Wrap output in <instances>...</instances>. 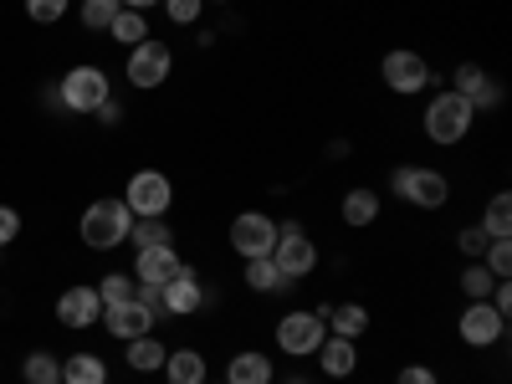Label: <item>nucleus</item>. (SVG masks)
<instances>
[{
	"instance_id": "25",
	"label": "nucleus",
	"mask_w": 512,
	"mask_h": 384,
	"mask_svg": "<svg viewBox=\"0 0 512 384\" xmlns=\"http://www.w3.org/2000/svg\"><path fill=\"white\" fill-rule=\"evenodd\" d=\"M482 231H487L492 241H507V236H512V200H507V190H497V195L487 200V210H482Z\"/></svg>"
},
{
	"instance_id": "42",
	"label": "nucleus",
	"mask_w": 512,
	"mask_h": 384,
	"mask_svg": "<svg viewBox=\"0 0 512 384\" xmlns=\"http://www.w3.org/2000/svg\"><path fill=\"white\" fill-rule=\"evenodd\" d=\"M205 384H210V379H205Z\"/></svg>"
},
{
	"instance_id": "32",
	"label": "nucleus",
	"mask_w": 512,
	"mask_h": 384,
	"mask_svg": "<svg viewBox=\"0 0 512 384\" xmlns=\"http://www.w3.org/2000/svg\"><path fill=\"white\" fill-rule=\"evenodd\" d=\"M26 379H31V384H57V379H62V359L31 354V359H26Z\"/></svg>"
},
{
	"instance_id": "24",
	"label": "nucleus",
	"mask_w": 512,
	"mask_h": 384,
	"mask_svg": "<svg viewBox=\"0 0 512 384\" xmlns=\"http://www.w3.org/2000/svg\"><path fill=\"white\" fill-rule=\"evenodd\" d=\"M62 384H108V364L98 354H72L62 359Z\"/></svg>"
},
{
	"instance_id": "29",
	"label": "nucleus",
	"mask_w": 512,
	"mask_h": 384,
	"mask_svg": "<svg viewBox=\"0 0 512 384\" xmlns=\"http://www.w3.org/2000/svg\"><path fill=\"white\" fill-rule=\"evenodd\" d=\"M118 0H82V26L88 31H108L113 21H118Z\"/></svg>"
},
{
	"instance_id": "21",
	"label": "nucleus",
	"mask_w": 512,
	"mask_h": 384,
	"mask_svg": "<svg viewBox=\"0 0 512 384\" xmlns=\"http://www.w3.org/2000/svg\"><path fill=\"white\" fill-rule=\"evenodd\" d=\"M246 287L251 292H287L292 277L272 262V256H251V262H246Z\"/></svg>"
},
{
	"instance_id": "14",
	"label": "nucleus",
	"mask_w": 512,
	"mask_h": 384,
	"mask_svg": "<svg viewBox=\"0 0 512 384\" xmlns=\"http://www.w3.org/2000/svg\"><path fill=\"white\" fill-rule=\"evenodd\" d=\"M451 93H461V98L472 103L477 113H482V108H497V103H502V88H497V77H492V72H482L477 62H461V67H456V88H451Z\"/></svg>"
},
{
	"instance_id": "1",
	"label": "nucleus",
	"mask_w": 512,
	"mask_h": 384,
	"mask_svg": "<svg viewBox=\"0 0 512 384\" xmlns=\"http://www.w3.org/2000/svg\"><path fill=\"white\" fill-rule=\"evenodd\" d=\"M472 123H477V108L466 103L461 93H436L431 103H425V113H420L425 139L441 144V149H456L466 134H472Z\"/></svg>"
},
{
	"instance_id": "5",
	"label": "nucleus",
	"mask_w": 512,
	"mask_h": 384,
	"mask_svg": "<svg viewBox=\"0 0 512 384\" xmlns=\"http://www.w3.org/2000/svg\"><path fill=\"white\" fill-rule=\"evenodd\" d=\"M323 338H328V323H323V313L297 308V313L277 318V349H282V354H292V359H313Z\"/></svg>"
},
{
	"instance_id": "9",
	"label": "nucleus",
	"mask_w": 512,
	"mask_h": 384,
	"mask_svg": "<svg viewBox=\"0 0 512 384\" xmlns=\"http://www.w3.org/2000/svg\"><path fill=\"white\" fill-rule=\"evenodd\" d=\"M128 82H134V88H159V82H169V72H175V52L164 47V41H139L134 52H128Z\"/></svg>"
},
{
	"instance_id": "4",
	"label": "nucleus",
	"mask_w": 512,
	"mask_h": 384,
	"mask_svg": "<svg viewBox=\"0 0 512 384\" xmlns=\"http://www.w3.org/2000/svg\"><path fill=\"white\" fill-rule=\"evenodd\" d=\"M123 205L134 210V221H164L169 205H175V185H169V175H159V169H139L123 190Z\"/></svg>"
},
{
	"instance_id": "10",
	"label": "nucleus",
	"mask_w": 512,
	"mask_h": 384,
	"mask_svg": "<svg viewBox=\"0 0 512 384\" xmlns=\"http://www.w3.org/2000/svg\"><path fill=\"white\" fill-rule=\"evenodd\" d=\"M231 246H236V256H272V246H277V221L272 216H262V210H241V216L231 221Z\"/></svg>"
},
{
	"instance_id": "38",
	"label": "nucleus",
	"mask_w": 512,
	"mask_h": 384,
	"mask_svg": "<svg viewBox=\"0 0 512 384\" xmlns=\"http://www.w3.org/2000/svg\"><path fill=\"white\" fill-rule=\"evenodd\" d=\"M118 113H123V108H118V103H113V98H108V103H103V108H98V118H103V123H118Z\"/></svg>"
},
{
	"instance_id": "22",
	"label": "nucleus",
	"mask_w": 512,
	"mask_h": 384,
	"mask_svg": "<svg viewBox=\"0 0 512 384\" xmlns=\"http://www.w3.org/2000/svg\"><path fill=\"white\" fill-rule=\"evenodd\" d=\"M164 359H169V349L159 344L154 333L128 338V369H134V374H154V369H164Z\"/></svg>"
},
{
	"instance_id": "41",
	"label": "nucleus",
	"mask_w": 512,
	"mask_h": 384,
	"mask_svg": "<svg viewBox=\"0 0 512 384\" xmlns=\"http://www.w3.org/2000/svg\"><path fill=\"white\" fill-rule=\"evenodd\" d=\"M216 6H226V0H216Z\"/></svg>"
},
{
	"instance_id": "11",
	"label": "nucleus",
	"mask_w": 512,
	"mask_h": 384,
	"mask_svg": "<svg viewBox=\"0 0 512 384\" xmlns=\"http://www.w3.org/2000/svg\"><path fill=\"white\" fill-rule=\"evenodd\" d=\"M456 333H461V344H472V349H492L497 338L507 333V318H502L492 303H466Z\"/></svg>"
},
{
	"instance_id": "30",
	"label": "nucleus",
	"mask_w": 512,
	"mask_h": 384,
	"mask_svg": "<svg viewBox=\"0 0 512 384\" xmlns=\"http://www.w3.org/2000/svg\"><path fill=\"white\" fill-rule=\"evenodd\" d=\"M169 236H175V231H169L164 221H134V226H128V241H134V251H144V246H169Z\"/></svg>"
},
{
	"instance_id": "17",
	"label": "nucleus",
	"mask_w": 512,
	"mask_h": 384,
	"mask_svg": "<svg viewBox=\"0 0 512 384\" xmlns=\"http://www.w3.org/2000/svg\"><path fill=\"white\" fill-rule=\"evenodd\" d=\"M318 369H323L328 379H349V374L359 369V344H354V338L328 333L323 344H318Z\"/></svg>"
},
{
	"instance_id": "35",
	"label": "nucleus",
	"mask_w": 512,
	"mask_h": 384,
	"mask_svg": "<svg viewBox=\"0 0 512 384\" xmlns=\"http://www.w3.org/2000/svg\"><path fill=\"white\" fill-rule=\"evenodd\" d=\"M487 241H492V236H487L482 226H466V231L456 236V246H461V256H472V262H482V251H487Z\"/></svg>"
},
{
	"instance_id": "8",
	"label": "nucleus",
	"mask_w": 512,
	"mask_h": 384,
	"mask_svg": "<svg viewBox=\"0 0 512 384\" xmlns=\"http://www.w3.org/2000/svg\"><path fill=\"white\" fill-rule=\"evenodd\" d=\"M272 262L297 282V277H308V272L318 267V246L308 241V231L297 226V221H282V226H277V246H272Z\"/></svg>"
},
{
	"instance_id": "26",
	"label": "nucleus",
	"mask_w": 512,
	"mask_h": 384,
	"mask_svg": "<svg viewBox=\"0 0 512 384\" xmlns=\"http://www.w3.org/2000/svg\"><path fill=\"white\" fill-rule=\"evenodd\" d=\"M108 31H113V41H123V47H139V41H149L144 11H118V21H113Z\"/></svg>"
},
{
	"instance_id": "40",
	"label": "nucleus",
	"mask_w": 512,
	"mask_h": 384,
	"mask_svg": "<svg viewBox=\"0 0 512 384\" xmlns=\"http://www.w3.org/2000/svg\"><path fill=\"white\" fill-rule=\"evenodd\" d=\"M292 384H308V379H292Z\"/></svg>"
},
{
	"instance_id": "28",
	"label": "nucleus",
	"mask_w": 512,
	"mask_h": 384,
	"mask_svg": "<svg viewBox=\"0 0 512 384\" xmlns=\"http://www.w3.org/2000/svg\"><path fill=\"white\" fill-rule=\"evenodd\" d=\"M139 292V282L134 277H123V272H108L103 282H98V303L103 308H118V303H128V297Z\"/></svg>"
},
{
	"instance_id": "16",
	"label": "nucleus",
	"mask_w": 512,
	"mask_h": 384,
	"mask_svg": "<svg viewBox=\"0 0 512 384\" xmlns=\"http://www.w3.org/2000/svg\"><path fill=\"white\" fill-rule=\"evenodd\" d=\"M57 318H62L67 328H88V323H98V318H103L98 287H67V292L57 297Z\"/></svg>"
},
{
	"instance_id": "43",
	"label": "nucleus",
	"mask_w": 512,
	"mask_h": 384,
	"mask_svg": "<svg viewBox=\"0 0 512 384\" xmlns=\"http://www.w3.org/2000/svg\"><path fill=\"white\" fill-rule=\"evenodd\" d=\"M57 384H62V379H57Z\"/></svg>"
},
{
	"instance_id": "2",
	"label": "nucleus",
	"mask_w": 512,
	"mask_h": 384,
	"mask_svg": "<svg viewBox=\"0 0 512 384\" xmlns=\"http://www.w3.org/2000/svg\"><path fill=\"white\" fill-rule=\"evenodd\" d=\"M128 226H134V210H128L123 200H93L88 210H82V241H88L93 251H113L128 241Z\"/></svg>"
},
{
	"instance_id": "27",
	"label": "nucleus",
	"mask_w": 512,
	"mask_h": 384,
	"mask_svg": "<svg viewBox=\"0 0 512 384\" xmlns=\"http://www.w3.org/2000/svg\"><path fill=\"white\" fill-rule=\"evenodd\" d=\"M492 287H497V277H492L482 262H472V267L461 272V292H466V303H487Z\"/></svg>"
},
{
	"instance_id": "6",
	"label": "nucleus",
	"mask_w": 512,
	"mask_h": 384,
	"mask_svg": "<svg viewBox=\"0 0 512 384\" xmlns=\"http://www.w3.org/2000/svg\"><path fill=\"white\" fill-rule=\"evenodd\" d=\"M379 77H384V88H390V93L410 98V93H425V88H431V77H436V72H431V62H425L420 52L400 47V52H384Z\"/></svg>"
},
{
	"instance_id": "7",
	"label": "nucleus",
	"mask_w": 512,
	"mask_h": 384,
	"mask_svg": "<svg viewBox=\"0 0 512 384\" xmlns=\"http://www.w3.org/2000/svg\"><path fill=\"white\" fill-rule=\"evenodd\" d=\"M57 98H62L72 113H98V108L113 98V88H108V72H103V67H72V72L62 77Z\"/></svg>"
},
{
	"instance_id": "31",
	"label": "nucleus",
	"mask_w": 512,
	"mask_h": 384,
	"mask_svg": "<svg viewBox=\"0 0 512 384\" xmlns=\"http://www.w3.org/2000/svg\"><path fill=\"white\" fill-rule=\"evenodd\" d=\"M482 267H487L497 282H507V277H512V241H487V251H482Z\"/></svg>"
},
{
	"instance_id": "20",
	"label": "nucleus",
	"mask_w": 512,
	"mask_h": 384,
	"mask_svg": "<svg viewBox=\"0 0 512 384\" xmlns=\"http://www.w3.org/2000/svg\"><path fill=\"white\" fill-rule=\"evenodd\" d=\"M323 313V323L338 333V338H364V328H369V308H359V303H344V308H318Z\"/></svg>"
},
{
	"instance_id": "34",
	"label": "nucleus",
	"mask_w": 512,
	"mask_h": 384,
	"mask_svg": "<svg viewBox=\"0 0 512 384\" xmlns=\"http://www.w3.org/2000/svg\"><path fill=\"white\" fill-rule=\"evenodd\" d=\"M164 11H169V21H175V26H195L200 11H205V0H164Z\"/></svg>"
},
{
	"instance_id": "39",
	"label": "nucleus",
	"mask_w": 512,
	"mask_h": 384,
	"mask_svg": "<svg viewBox=\"0 0 512 384\" xmlns=\"http://www.w3.org/2000/svg\"><path fill=\"white\" fill-rule=\"evenodd\" d=\"M123 11H149V6H159V0H118Z\"/></svg>"
},
{
	"instance_id": "36",
	"label": "nucleus",
	"mask_w": 512,
	"mask_h": 384,
	"mask_svg": "<svg viewBox=\"0 0 512 384\" xmlns=\"http://www.w3.org/2000/svg\"><path fill=\"white\" fill-rule=\"evenodd\" d=\"M395 384H441V379H436V369H425V364H405L395 374Z\"/></svg>"
},
{
	"instance_id": "23",
	"label": "nucleus",
	"mask_w": 512,
	"mask_h": 384,
	"mask_svg": "<svg viewBox=\"0 0 512 384\" xmlns=\"http://www.w3.org/2000/svg\"><path fill=\"white\" fill-rule=\"evenodd\" d=\"M164 374H169V384H205V359H200V349H169Z\"/></svg>"
},
{
	"instance_id": "3",
	"label": "nucleus",
	"mask_w": 512,
	"mask_h": 384,
	"mask_svg": "<svg viewBox=\"0 0 512 384\" xmlns=\"http://www.w3.org/2000/svg\"><path fill=\"white\" fill-rule=\"evenodd\" d=\"M395 195L410 200L415 210H441L451 200V180L441 175V169H420V164H400L395 175H390Z\"/></svg>"
},
{
	"instance_id": "13",
	"label": "nucleus",
	"mask_w": 512,
	"mask_h": 384,
	"mask_svg": "<svg viewBox=\"0 0 512 384\" xmlns=\"http://www.w3.org/2000/svg\"><path fill=\"white\" fill-rule=\"evenodd\" d=\"M159 297H164V313H169V318H195L200 303H205V287H200L195 267H185L180 277H169V282L159 287Z\"/></svg>"
},
{
	"instance_id": "15",
	"label": "nucleus",
	"mask_w": 512,
	"mask_h": 384,
	"mask_svg": "<svg viewBox=\"0 0 512 384\" xmlns=\"http://www.w3.org/2000/svg\"><path fill=\"white\" fill-rule=\"evenodd\" d=\"M103 328L113 333V338H144V333H154V313L139 303V297H128V303H118V308H103Z\"/></svg>"
},
{
	"instance_id": "18",
	"label": "nucleus",
	"mask_w": 512,
	"mask_h": 384,
	"mask_svg": "<svg viewBox=\"0 0 512 384\" xmlns=\"http://www.w3.org/2000/svg\"><path fill=\"white\" fill-rule=\"evenodd\" d=\"M338 216H344V226H349V231L374 226V221H379V195H374L369 185H354V190L344 195V205H338Z\"/></svg>"
},
{
	"instance_id": "19",
	"label": "nucleus",
	"mask_w": 512,
	"mask_h": 384,
	"mask_svg": "<svg viewBox=\"0 0 512 384\" xmlns=\"http://www.w3.org/2000/svg\"><path fill=\"white\" fill-rule=\"evenodd\" d=\"M226 384H272V359L262 349H241L226 364Z\"/></svg>"
},
{
	"instance_id": "12",
	"label": "nucleus",
	"mask_w": 512,
	"mask_h": 384,
	"mask_svg": "<svg viewBox=\"0 0 512 384\" xmlns=\"http://www.w3.org/2000/svg\"><path fill=\"white\" fill-rule=\"evenodd\" d=\"M180 272H185V262H180L175 246H144V251H134V282H144V287H164L169 277H180Z\"/></svg>"
},
{
	"instance_id": "37",
	"label": "nucleus",
	"mask_w": 512,
	"mask_h": 384,
	"mask_svg": "<svg viewBox=\"0 0 512 384\" xmlns=\"http://www.w3.org/2000/svg\"><path fill=\"white\" fill-rule=\"evenodd\" d=\"M16 236H21V216H16L11 205H0V246H11Z\"/></svg>"
},
{
	"instance_id": "33",
	"label": "nucleus",
	"mask_w": 512,
	"mask_h": 384,
	"mask_svg": "<svg viewBox=\"0 0 512 384\" xmlns=\"http://www.w3.org/2000/svg\"><path fill=\"white\" fill-rule=\"evenodd\" d=\"M26 16L41 21V26H52V21L67 16V0H26Z\"/></svg>"
}]
</instances>
